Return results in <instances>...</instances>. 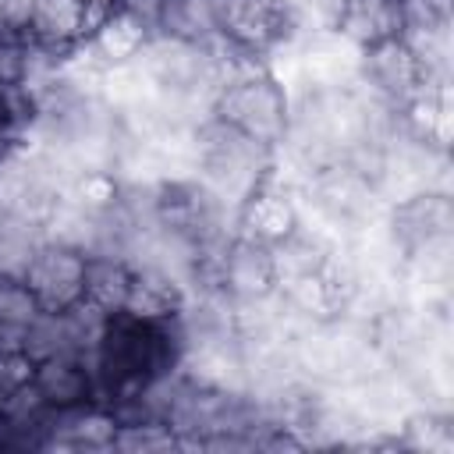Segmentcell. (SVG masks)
<instances>
[{
  "mask_svg": "<svg viewBox=\"0 0 454 454\" xmlns=\"http://www.w3.org/2000/svg\"><path fill=\"white\" fill-rule=\"evenodd\" d=\"M85 4L92 7V14H96V21H99V18H103V14H106V11L114 7V0H85Z\"/></svg>",
  "mask_w": 454,
  "mask_h": 454,
  "instance_id": "603a6c76",
  "label": "cell"
},
{
  "mask_svg": "<svg viewBox=\"0 0 454 454\" xmlns=\"http://www.w3.org/2000/svg\"><path fill=\"white\" fill-rule=\"evenodd\" d=\"M426 71L419 64V57L411 53V46L394 35V39H383L376 46H365L362 50V60H358V85L365 92H372L376 99H383L387 106H401L408 96H415L422 85H426Z\"/></svg>",
  "mask_w": 454,
  "mask_h": 454,
  "instance_id": "277c9868",
  "label": "cell"
},
{
  "mask_svg": "<svg viewBox=\"0 0 454 454\" xmlns=\"http://www.w3.org/2000/svg\"><path fill=\"white\" fill-rule=\"evenodd\" d=\"M85 270H89V252L60 241H39L21 277L39 298L43 312H67L85 298Z\"/></svg>",
  "mask_w": 454,
  "mask_h": 454,
  "instance_id": "3957f363",
  "label": "cell"
},
{
  "mask_svg": "<svg viewBox=\"0 0 454 454\" xmlns=\"http://www.w3.org/2000/svg\"><path fill=\"white\" fill-rule=\"evenodd\" d=\"M32 383H35L39 397L50 404V411H67V408H78L85 401H99V383H96L92 362L67 355V351L35 358L32 362Z\"/></svg>",
  "mask_w": 454,
  "mask_h": 454,
  "instance_id": "9c48e42d",
  "label": "cell"
},
{
  "mask_svg": "<svg viewBox=\"0 0 454 454\" xmlns=\"http://www.w3.org/2000/svg\"><path fill=\"white\" fill-rule=\"evenodd\" d=\"M213 117L259 142L262 149H277L291 128V96L266 74L262 60L238 71L216 96Z\"/></svg>",
  "mask_w": 454,
  "mask_h": 454,
  "instance_id": "6da1fadb",
  "label": "cell"
},
{
  "mask_svg": "<svg viewBox=\"0 0 454 454\" xmlns=\"http://www.w3.org/2000/svg\"><path fill=\"white\" fill-rule=\"evenodd\" d=\"M287 7H291L294 32L305 35V32L337 28V18L344 11V0H287Z\"/></svg>",
  "mask_w": 454,
  "mask_h": 454,
  "instance_id": "ffe728a7",
  "label": "cell"
},
{
  "mask_svg": "<svg viewBox=\"0 0 454 454\" xmlns=\"http://www.w3.org/2000/svg\"><path fill=\"white\" fill-rule=\"evenodd\" d=\"M32 7H35V0H0V25L25 32L28 18H32Z\"/></svg>",
  "mask_w": 454,
  "mask_h": 454,
  "instance_id": "7402d4cb",
  "label": "cell"
},
{
  "mask_svg": "<svg viewBox=\"0 0 454 454\" xmlns=\"http://www.w3.org/2000/svg\"><path fill=\"white\" fill-rule=\"evenodd\" d=\"M213 21L223 46L255 60L298 35L287 0H213Z\"/></svg>",
  "mask_w": 454,
  "mask_h": 454,
  "instance_id": "7a4b0ae2",
  "label": "cell"
},
{
  "mask_svg": "<svg viewBox=\"0 0 454 454\" xmlns=\"http://www.w3.org/2000/svg\"><path fill=\"white\" fill-rule=\"evenodd\" d=\"M92 25H96V14L85 0H35L32 18L25 25V35L39 50L60 57L74 43L89 39Z\"/></svg>",
  "mask_w": 454,
  "mask_h": 454,
  "instance_id": "8fae6325",
  "label": "cell"
},
{
  "mask_svg": "<svg viewBox=\"0 0 454 454\" xmlns=\"http://www.w3.org/2000/svg\"><path fill=\"white\" fill-rule=\"evenodd\" d=\"M114 7H124L128 14L142 18V21L156 32V25H160V18H163V11H167V0H114Z\"/></svg>",
  "mask_w": 454,
  "mask_h": 454,
  "instance_id": "44dd1931",
  "label": "cell"
},
{
  "mask_svg": "<svg viewBox=\"0 0 454 454\" xmlns=\"http://www.w3.org/2000/svg\"><path fill=\"white\" fill-rule=\"evenodd\" d=\"M216 287L231 301H255V298L273 294L277 273H273L270 245H259L245 234H234L216 259Z\"/></svg>",
  "mask_w": 454,
  "mask_h": 454,
  "instance_id": "5b68a950",
  "label": "cell"
},
{
  "mask_svg": "<svg viewBox=\"0 0 454 454\" xmlns=\"http://www.w3.org/2000/svg\"><path fill=\"white\" fill-rule=\"evenodd\" d=\"M32 64V39L18 28L0 25V89H14L25 82Z\"/></svg>",
  "mask_w": 454,
  "mask_h": 454,
  "instance_id": "d6986e66",
  "label": "cell"
},
{
  "mask_svg": "<svg viewBox=\"0 0 454 454\" xmlns=\"http://www.w3.org/2000/svg\"><path fill=\"white\" fill-rule=\"evenodd\" d=\"M156 35L184 39L195 46H216L220 35H216V21H213V0H167Z\"/></svg>",
  "mask_w": 454,
  "mask_h": 454,
  "instance_id": "2e32d148",
  "label": "cell"
},
{
  "mask_svg": "<svg viewBox=\"0 0 454 454\" xmlns=\"http://www.w3.org/2000/svg\"><path fill=\"white\" fill-rule=\"evenodd\" d=\"M0 99H4V89H0Z\"/></svg>",
  "mask_w": 454,
  "mask_h": 454,
  "instance_id": "cb8c5ba5",
  "label": "cell"
},
{
  "mask_svg": "<svg viewBox=\"0 0 454 454\" xmlns=\"http://www.w3.org/2000/svg\"><path fill=\"white\" fill-rule=\"evenodd\" d=\"M387 227H390L394 241L401 245V252H408L422 241H433V238H450V231H454L450 192L422 188V192L387 206Z\"/></svg>",
  "mask_w": 454,
  "mask_h": 454,
  "instance_id": "52a82bcc",
  "label": "cell"
},
{
  "mask_svg": "<svg viewBox=\"0 0 454 454\" xmlns=\"http://www.w3.org/2000/svg\"><path fill=\"white\" fill-rule=\"evenodd\" d=\"M238 234L259 241V245H277L287 234L298 231V192L262 177V184L238 206L234 213Z\"/></svg>",
  "mask_w": 454,
  "mask_h": 454,
  "instance_id": "8992f818",
  "label": "cell"
},
{
  "mask_svg": "<svg viewBox=\"0 0 454 454\" xmlns=\"http://www.w3.org/2000/svg\"><path fill=\"white\" fill-rule=\"evenodd\" d=\"M121 199H124V181L117 177V170H78L64 188V202H71L89 216L114 213Z\"/></svg>",
  "mask_w": 454,
  "mask_h": 454,
  "instance_id": "e0dca14e",
  "label": "cell"
},
{
  "mask_svg": "<svg viewBox=\"0 0 454 454\" xmlns=\"http://www.w3.org/2000/svg\"><path fill=\"white\" fill-rule=\"evenodd\" d=\"M153 35H156V32H153L142 18L128 14L124 7H110V11L92 25L89 46H92V53L110 67V64H131V60H138Z\"/></svg>",
  "mask_w": 454,
  "mask_h": 454,
  "instance_id": "4fadbf2b",
  "label": "cell"
},
{
  "mask_svg": "<svg viewBox=\"0 0 454 454\" xmlns=\"http://www.w3.org/2000/svg\"><path fill=\"white\" fill-rule=\"evenodd\" d=\"M43 316L39 298L25 284L21 273H0V326L28 333Z\"/></svg>",
  "mask_w": 454,
  "mask_h": 454,
  "instance_id": "ac0fdd59",
  "label": "cell"
},
{
  "mask_svg": "<svg viewBox=\"0 0 454 454\" xmlns=\"http://www.w3.org/2000/svg\"><path fill=\"white\" fill-rule=\"evenodd\" d=\"M121 419L106 401H85L67 411L50 415L46 443L43 447H60V450H114Z\"/></svg>",
  "mask_w": 454,
  "mask_h": 454,
  "instance_id": "30bf717a",
  "label": "cell"
},
{
  "mask_svg": "<svg viewBox=\"0 0 454 454\" xmlns=\"http://www.w3.org/2000/svg\"><path fill=\"white\" fill-rule=\"evenodd\" d=\"M131 273L135 266L121 255H89V270H85V301H92L96 309H103L106 316H117L124 309L128 287H131Z\"/></svg>",
  "mask_w": 454,
  "mask_h": 454,
  "instance_id": "9a60e30c",
  "label": "cell"
},
{
  "mask_svg": "<svg viewBox=\"0 0 454 454\" xmlns=\"http://www.w3.org/2000/svg\"><path fill=\"white\" fill-rule=\"evenodd\" d=\"M394 124H397V135L447 153L454 135V106H450L447 82H426L415 96H408L394 110Z\"/></svg>",
  "mask_w": 454,
  "mask_h": 454,
  "instance_id": "ba28073f",
  "label": "cell"
},
{
  "mask_svg": "<svg viewBox=\"0 0 454 454\" xmlns=\"http://www.w3.org/2000/svg\"><path fill=\"white\" fill-rule=\"evenodd\" d=\"M184 301H188V291L170 273H163L156 266H135L121 312L138 323H174V319H181Z\"/></svg>",
  "mask_w": 454,
  "mask_h": 454,
  "instance_id": "7c38bea8",
  "label": "cell"
},
{
  "mask_svg": "<svg viewBox=\"0 0 454 454\" xmlns=\"http://www.w3.org/2000/svg\"><path fill=\"white\" fill-rule=\"evenodd\" d=\"M337 32L358 50L401 35V4L397 0H344Z\"/></svg>",
  "mask_w": 454,
  "mask_h": 454,
  "instance_id": "5bb4252c",
  "label": "cell"
}]
</instances>
